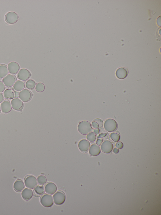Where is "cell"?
<instances>
[{
	"instance_id": "cell-34",
	"label": "cell",
	"mask_w": 161,
	"mask_h": 215,
	"mask_svg": "<svg viewBox=\"0 0 161 215\" xmlns=\"http://www.w3.org/2000/svg\"><path fill=\"white\" fill-rule=\"evenodd\" d=\"M4 99L3 94L0 92V103H2Z\"/></svg>"
},
{
	"instance_id": "cell-9",
	"label": "cell",
	"mask_w": 161,
	"mask_h": 215,
	"mask_svg": "<svg viewBox=\"0 0 161 215\" xmlns=\"http://www.w3.org/2000/svg\"><path fill=\"white\" fill-rule=\"evenodd\" d=\"M31 76L30 72L28 70L25 69L20 70L17 75L18 78L23 81H25L28 80Z\"/></svg>"
},
{
	"instance_id": "cell-33",
	"label": "cell",
	"mask_w": 161,
	"mask_h": 215,
	"mask_svg": "<svg viewBox=\"0 0 161 215\" xmlns=\"http://www.w3.org/2000/svg\"><path fill=\"white\" fill-rule=\"evenodd\" d=\"M103 142V140L102 138H98L96 143L98 145L100 146L101 145Z\"/></svg>"
},
{
	"instance_id": "cell-24",
	"label": "cell",
	"mask_w": 161,
	"mask_h": 215,
	"mask_svg": "<svg viewBox=\"0 0 161 215\" xmlns=\"http://www.w3.org/2000/svg\"><path fill=\"white\" fill-rule=\"evenodd\" d=\"M120 138V134L117 132H112L110 134L109 139L111 142L115 143L118 142Z\"/></svg>"
},
{
	"instance_id": "cell-1",
	"label": "cell",
	"mask_w": 161,
	"mask_h": 215,
	"mask_svg": "<svg viewBox=\"0 0 161 215\" xmlns=\"http://www.w3.org/2000/svg\"><path fill=\"white\" fill-rule=\"evenodd\" d=\"M79 132L83 135H86L91 132L93 129L91 123L86 120H84L79 123L78 126Z\"/></svg>"
},
{
	"instance_id": "cell-30",
	"label": "cell",
	"mask_w": 161,
	"mask_h": 215,
	"mask_svg": "<svg viewBox=\"0 0 161 215\" xmlns=\"http://www.w3.org/2000/svg\"><path fill=\"white\" fill-rule=\"evenodd\" d=\"M93 120L95 121L98 124L99 129L102 128L103 126L104 122L103 120L99 118H97Z\"/></svg>"
},
{
	"instance_id": "cell-19",
	"label": "cell",
	"mask_w": 161,
	"mask_h": 215,
	"mask_svg": "<svg viewBox=\"0 0 161 215\" xmlns=\"http://www.w3.org/2000/svg\"><path fill=\"white\" fill-rule=\"evenodd\" d=\"M32 191L30 189L26 188L22 192V196L23 198L26 201L30 200L33 196Z\"/></svg>"
},
{
	"instance_id": "cell-8",
	"label": "cell",
	"mask_w": 161,
	"mask_h": 215,
	"mask_svg": "<svg viewBox=\"0 0 161 215\" xmlns=\"http://www.w3.org/2000/svg\"><path fill=\"white\" fill-rule=\"evenodd\" d=\"M17 78L14 75L8 74L2 79V81L5 86L7 87H11L13 86L16 82Z\"/></svg>"
},
{
	"instance_id": "cell-37",
	"label": "cell",
	"mask_w": 161,
	"mask_h": 215,
	"mask_svg": "<svg viewBox=\"0 0 161 215\" xmlns=\"http://www.w3.org/2000/svg\"><path fill=\"white\" fill-rule=\"evenodd\" d=\"M1 111H2V109H1V105H0V113H1Z\"/></svg>"
},
{
	"instance_id": "cell-21",
	"label": "cell",
	"mask_w": 161,
	"mask_h": 215,
	"mask_svg": "<svg viewBox=\"0 0 161 215\" xmlns=\"http://www.w3.org/2000/svg\"><path fill=\"white\" fill-rule=\"evenodd\" d=\"M9 72L8 66L6 65H0V78L2 79L8 75Z\"/></svg>"
},
{
	"instance_id": "cell-27",
	"label": "cell",
	"mask_w": 161,
	"mask_h": 215,
	"mask_svg": "<svg viewBox=\"0 0 161 215\" xmlns=\"http://www.w3.org/2000/svg\"><path fill=\"white\" fill-rule=\"evenodd\" d=\"M86 137L87 139L91 142H94L97 138L96 134L93 132H91L87 134Z\"/></svg>"
},
{
	"instance_id": "cell-3",
	"label": "cell",
	"mask_w": 161,
	"mask_h": 215,
	"mask_svg": "<svg viewBox=\"0 0 161 215\" xmlns=\"http://www.w3.org/2000/svg\"><path fill=\"white\" fill-rule=\"evenodd\" d=\"M53 198L56 204L61 205L65 202L66 199L65 194L62 191H58L53 195Z\"/></svg>"
},
{
	"instance_id": "cell-29",
	"label": "cell",
	"mask_w": 161,
	"mask_h": 215,
	"mask_svg": "<svg viewBox=\"0 0 161 215\" xmlns=\"http://www.w3.org/2000/svg\"><path fill=\"white\" fill-rule=\"evenodd\" d=\"M35 89L38 92H42L45 89V86L42 83H38L36 86Z\"/></svg>"
},
{
	"instance_id": "cell-5",
	"label": "cell",
	"mask_w": 161,
	"mask_h": 215,
	"mask_svg": "<svg viewBox=\"0 0 161 215\" xmlns=\"http://www.w3.org/2000/svg\"><path fill=\"white\" fill-rule=\"evenodd\" d=\"M40 201L44 207H49L53 204V200L52 196L50 194H45L40 198Z\"/></svg>"
},
{
	"instance_id": "cell-2",
	"label": "cell",
	"mask_w": 161,
	"mask_h": 215,
	"mask_svg": "<svg viewBox=\"0 0 161 215\" xmlns=\"http://www.w3.org/2000/svg\"><path fill=\"white\" fill-rule=\"evenodd\" d=\"M118 126L116 121L112 119L106 120L104 124L105 130L109 132L115 131L117 129Z\"/></svg>"
},
{
	"instance_id": "cell-36",
	"label": "cell",
	"mask_w": 161,
	"mask_h": 215,
	"mask_svg": "<svg viewBox=\"0 0 161 215\" xmlns=\"http://www.w3.org/2000/svg\"><path fill=\"white\" fill-rule=\"evenodd\" d=\"M119 150L117 148H116L113 149V152L115 154H117L119 153Z\"/></svg>"
},
{
	"instance_id": "cell-7",
	"label": "cell",
	"mask_w": 161,
	"mask_h": 215,
	"mask_svg": "<svg viewBox=\"0 0 161 215\" xmlns=\"http://www.w3.org/2000/svg\"><path fill=\"white\" fill-rule=\"evenodd\" d=\"M5 19L6 21L10 24H13L17 23L19 19V16L14 12H9L6 14Z\"/></svg>"
},
{
	"instance_id": "cell-11",
	"label": "cell",
	"mask_w": 161,
	"mask_h": 215,
	"mask_svg": "<svg viewBox=\"0 0 161 215\" xmlns=\"http://www.w3.org/2000/svg\"><path fill=\"white\" fill-rule=\"evenodd\" d=\"M90 146V143L86 139L80 140L78 144V147L80 151L83 152H88Z\"/></svg>"
},
{
	"instance_id": "cell-4",
	"label": "cell",
	"mask_w": 161,
	"mask_h": 215,
	"mask_svg": "<svg viewBox=\"0 0 161 215\" xmlns=\"http://www.w3.org/2000/svg\"><path fill=\"white\" fill-rule=\"evenodd\" d=\"M24 183L26 187L32 189H34L38 185L36 178L32 175L27 176L25 178Z\"/></svg>"
},
{
	"instance_id": "cell-14",
	"label": "cell",
	"mask_w": 161,
	"mask_h": 215,
	"mask_svg": "<svg viewBox=\"0 0 161 215\" xmlns=\"http://www.w3.org/2000/svg\"><path fill=\"white\" fill-rule=\"evenodd\" d=\"M9 72L13 75H16L20 70L19 65L15 62H12L9 63L8 65Z\"/></svg>"
},
{
	"instance_id": "cell-16",
	"label": "cell",
	"mask_w": 161,
	"mask_h": 215,
	"mask_svg": "<svg viewBox=\"0 0 161 215\" xmlns=\"http://www.w3.org/2000/svg\"><path fill=\"white\" fill-rule=\"evenodd\" d=\"M89 151L90 155L93 157L98 156L101 152L100 147L96 144L92 145L90 146Z\"/></svg>"
},
{
	"instance_id": "cell-12",
	"label": "cell",
	"mask_w": 161,
	"mask_h": 215,
	"mask_svg": "<svg viewBox=\"0 0 161 215\" xmlns=\"http://www.w3.org/2000/svg\"><path fill=\"white\" fill-rule=\"evenodd\" d=\"M12 107L13 109L17 111L22 110L24 104L22 101L18 98L13 99L11 102Z\"/></svg>"
},
{
	"instance_id": "cell-20",
	"label": "cell",
	"mask_w": 161,
	"mask_h": 215,
	"mask_svg": "<svg viewBox=\"0 0 161 215\" xmlns=\"http://www.w3.org/2000/svg\"><path fill=\"white\" fill-rule=\"evenodd\" d=\"M25 185L23 181L18 179L17 180L14 184V189L15 191L21 192L24 189Z\"/></svg>"
},
{
	"instance_id": "cell-26",
	"label": "cell",
	"mask_w": 161,
	"mask_h": 215,
	"mask_svg": "<svg viewBox=\"0 0 161 215\" xmlns=\"http://www.w3.org/2000/svg\"><path fill=\"white\" fill-rule=\"evenodd\" d=\"M108 136L109 134L106 132L103 128H102L100 130L98 136V138H102L104 140L108 139Z\"/></svg>"
},
{
	"instance_id": "cell-31",
	"label": "cell",
	"mask_w": 161,
	"mask_h": 215,
	"mask_svg": "<svg viewBox=\"0 0 161 215\" xmlns=\"http://www.w3.org/2000/svg\"><path fill=\"white\" fill-rule=\"evenodd\" d=\"M5 89V86L3 83L0 81V92L2 93L4 92Z\"/></svg>"
},
{
	"instance_id": "cell-32",
	"label": "cell",
	"mask_w": 161,
	"mask_h": 215,
	"mask_svg": "<svg viewBox=\"0 0 161 215\" xmlns=\"http://www.w3.org/2000/svg\"><path fill=\"white\" fill-rule=\"evenodd\" d=\"M123 144L122 142H118L116 145V146L117 148L118 149H121L123 148Z\"/></svg>"
},
{
	"instance_id": "cell-25",
	"label": "cell",
	"mask_w": 161,
	"mask_h": 215,
	"mask_svg": "<svg viewBox=\"0 0 161 215\" xmlns=\"http://www.w3.org/2000/svg\"><path fill=\"white\" fill-rule=\"evenodd\" d=\"M36 85V82L34 80L29 79L26 83V86L27 89L29 90H33L35 88Z\"/></svg>"
},
{
	"instance_id": "cell-17",
	"label": "cell",
	"mask_w": 161,
	"mask_h": 215,
	"mask_svg": "<svg viewBox=\"0 0 161 215\" xmlns=\"http://www.w3.org/2000/svg\"><path fill=\"white\" fill-rule=\"evenodd\" d=\"M1 109L4 113H8L11 110L12 107L11 104L8 100L4 101L1 104Z\"/></svg>"
},
{
	"instance_id": "cell-10",
	"label": "cell",
	"mask_w": 161,
	"mask_h": 215,
	"mask_svg": "<svg viewBox=\"0 0 161 215\" xmlns=\"http://www.w3.org/2000/svg\"><path fill=\"white\" fill-rule=\"evenodd\" d=\"M114 146L112 143L109 140H105L101 146V149L104 153L106 154L111 153L113 149Z\"/></svg>"
},
{
	"instance_id": "cell-13",
	"label": "cell",
	"mask_w": 161,
	"mask_h": 215,
	"mask_svg": "<svg viewBox=\"0 0 161 215\" xmlns=\"http://www.w3.org/2000/svg\"><path fill=\"white\" fill-rule=\"evenodd\" d=\"M57 187L54 183L49 182L45 185L44 190L47 193L50 195H53L57 191Z\"/></svg>"
},
{
	"instance_id": "cell-15",
	"label": "cell",
	"mask_w": 161,
	"mask_h": 215,
	"mask_svg": "<svg viewBox=\"0 0 161 215\" xmlns=\"http://www.w3.org/2000/svg\"><path fill=\"white\" fill-rule=\"evenodd\" d=\"M128 69L126 68H120L117 70L116 75L117 78L120 79H125L129 74Z\"/></svg>"
},
{
	"instance_id": "cell-35",
	"label": "cell",
	"mask_w": 161,
	"mask_h": 215,
	"mask_svg": "<svg viewBox=\"0 0 161 215\" xmlns=\"http://www.w3.org/2000/svg\"><path fill=\"white\" fill-rule=\"evenodd\" d=\"M93 132L96 135H98V134L99 133L100 129H95L94 130Z\"/></svg>"
},
{
	"instance_id": "cell-23",
	"label": "cell",
	"mask_w": 161,
	"mask_h": 215,
	"mask_svg": "<svg viewBox=\"0 0 161 215\" xmlns=\"http://www.w3.org/2000/svg\"><path fill=\"white\" fill-rule=\"evenodd\" d=\"M4 96L6 99H13L15 97V93L11 89H6L4 92Z\"/></svg>"
},
{
	"instance_id": "cell-18",
	"label": "cell",
	"mask_w": 161,
	"mask_h": 215,
	"mask_svg": "<svg viewBox=\"0 0 161 215\" xmlns=\"http://www.w3.org/2000/svg\"><path fill=\"white\" fill-rule=\"evenodd\" d=\"M44 193V186L41 185L37 186L33 191V195L36 198H38L43 195Z\"/></svg>"
},
{
	"instance_id": "cell-22",
	"label": "cell",
	"mask_w": 161,
	"mask_h": 215,
	"mask_svg": "<svg viewBox=\"0 0 161 215\" xmlns=\"http://www.w3.org/2000/svg\"><path fill=\"white\" fill-rule=\"evenodd\" d=\"M25 87L24 83L21 80H18L13 86V89L17 92H20L24 89Z\"/></svg>"
},
{
	"instance_id": "cell-28",
	"label": "cell",
	"mask_w": 161,
	"mask_h": 215,
	"mask_svg": "<svg viewBox=\"0 0 161 215\" xmlns=\"http://www.w3.org/2000/svg\"><path fill=\"white\" fill-rule=\"evenodd\" d=\"M37 181L40 185H45L47 182V179L44 176H40L37 178Z\"/></svg>"
},
{
	"instance_id": "cell-6",
	"label": "cell",
	"mask_w": 161,
	"mask_h": 215,
	"mask_svg": "<svg viewBox=\"0 0 161 215\" xmlns=\"http://www.w3.org/2000/svg\"><path fill=\"white\" fill-rule=\"evenodd\" d=\"M32 92L29 90L24 89L20 91L19 94V97L23 102H27L29 101L32 97Z\"/></svg>"
}]
</instances>
